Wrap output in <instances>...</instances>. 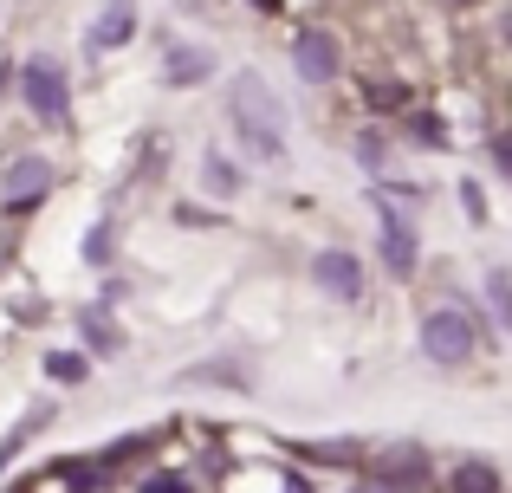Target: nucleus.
<instances>
[{
    "instance_id": "nucleus-8",
    "label": "nucleus",
    "mask_w": 512,
    "mask_h": 493,
    "mask_svg": "<svg viewBox=\"0 0 512 493\" xmlns=\"http://www.w3.org/2000/svg\"><path fill=\"white\" fill-rule=\"evenodd\" d=\"M130 33H137V20H130V7L117 0L111 13H98V26H91V46H98V52H117Z\"/></svg>"
},
{
    "instance_id": "nucleus-6",
    "label": "nucleus",
    "mask_w": 512,
    "mask_h": 493,
    "mask_svg": "<svg viewBox=\"0 0 512 493\" xmlns=\"http://www.w3.org/2000/svg\"><path fill=\"white\" fill-rule=\"evenodd\" d=\"M312 279L331 292V299H357V292H363V273H357V260H350V253H338V247H331V253H318V260H312Z\"/></svg>"
},
{
    "instance_id": "nucleus-11",
    "label": "nucleus",
    "mask_w": 512,
    "mask_h": 493,
    "mask_svg": "<svg viewBox=\"0 0 512 493\" xmlns=\"http://www.w3.org/2000/svg\"><path fill=\"white\" fill-rule=\"evenodd\" d=\"M487 299H493V312H500L506 331H512V279L506 273H487Z\"/></svg>"
},
{
    "instance_id": "nucleus-20",
    "label": "nucleus",
    "mask_w": 512,
    "mask_h": 493,
    "mask_svg": "<svg viewBox=\"0 0 512 493\" xmlns=\"http://www.w3.org/2000/svg\"><path fill=\"white\" fill-rule=\"evenodd\" d=\"M506 33H512V13H506Z\"/></svg>"
},
{
    "instance_id": "nucleus-7",
    "label": "nucleus",
    "mask_w": 512,
    "mask_h": 493,
    "mask_svg": "<svg viewBox=\"0 0 512 493\" xmlns=\"http://www.w3.org/2000/svg\"><path fill=\"white\" fill-rule=\"evenodd\" d=\"M376 215H383V260L396 273H415V234L402 228V215L389 208V195H376Z\"/></svg>"
},
{
    "instance_id": "nucleus-4",
    "label": "nucleus",
    "mask_w": 512,
    "mask_h": 493,
    "mask_svg": "<svg viewBox=\"0 0 512 493\" xmlns=\"http://www.w3.org/2000/svg\"><path fill=\"white\" fill-rule=\"evenodd\" d=\"M292 65H299L305 85H331V78H338V39L331 33H299L292 39Z\"/></svg>"
},
{
    "instance_id": "nucleus-2",
    "label": "nucleus",
    "mask_w": 512,
    "mask_h": 493,
    "mask_svg": "<svg viewBox=\"0 0 512 493\" xmlns=\"http://www.w3.org/2000/svg\"><path fill=\"white\" fill-rule=\"evenodd\" d=\"M422 351L435 357V364H461V357L474 351V325H467L461 312H428L422 318Z\"/></svg>"
},
{
    "instance_id": "nucleus-21",
    "label": "nucleus",
    "mask_w": 512,
    "mask_h": 493,
    "mask_svg": "<svg viewBox=\"0 0 512 493\" xmlns=\"http://www.w3.org/2000/svg\"><path fill=\"white\" fill-rule=\"evenodd\" d=\"M461 7H467V0H461Z\"/></svg>"
},
{
    "instance_id": "nucleus-10",
    "label": "nucleus",
    "mask_w": 512,
    "mask_h": 493,
    "mask_svg": "<svg viewBox=\"0 0 512 493\" xmlns=\"http://www.w3.org/2000/svg\"><path fill=\"white\" fill-rule=\"evenodd\" d=\"M208 72H214L208 52H175V59H169V78H175V85H182V78H208Z\"/></svg>"
},
{
    "instance_id": "nucleus-14",
    "label": "nucleus",
    "mask_w": 512,
    "mask_h": 493,
    "mask_svg": "<svg viewBox=\"0 0 512 493\" xmlns=\"http://www.w3.org/2000/svg\"><path fill=\"white\" fill-rule=\"evenodd\" d=\"M85 260H111V221H98V228H91V241H85Z\"/></svg>"
},
{
    "instance_id": "nucleus-1",
    "label": "nucleus",
    "mask_w": 512,
    "mask_h": 493,
    "mask_svg": "<svg viewBox=\"0 0 512 493\" xmlns=\"http://www.w3.org/2000/svg\"><path fill=\"white\" fill-rule=\"evenodd\" d=\"M234 130L247 137V150L260 163H286V117H279L273 91L260 78H240L234 85Z\"/></svg>"
},
{
    "instance_id": "nucleus-16",
    "label": "nucleus",
    "mask_w": 512,
    "mask_h": 493,
    "mask_svg": "<svg viewBox=\"0 0 512 493\" xmlns=\"http://www.w3.org/2000/svg\"><path fill=\"white\" fill-rule=\"evenodd\" d=\"M376 111H402V85H376Z\"/></svg>"
},
{
    "instance_id": "nucleus-19",
    "label": "nucleus",
    "mask_w": 512,
    "mask_h": 493,
    "mask_svg": "<svg viewBox=\"0 0 512 493\" xmlns=\"http://www.w3.org/2000/svg\"><path fill=\"white\" fill-rule=\"evenodd\" d=\"M363 493H389V487H363Z\"/></svg>"
},
{
    "instance_id": "nucleus-3",
    "label": "nucleus",
    "mask_w": 512,
    "mask_h": 493,
    "mask_svg": "<svg viewBox=\"0 0 512 493\" xmlns=\"http://www.w3.org/2000/svg\"><path fill=\"white\" fill-rule=\"evenodd\" d=\"M20 85H26V104H33L46 124H59V117H65V72H59V59H33L20 72Z\"/></svg>"
},
{
    "instance_id": "nucleus-13",
    "label": "nucleus",
    "mask_w": 512,
    "mask_h": 493,
    "mask_svg": "<svg viewBox=\"0 0 512 493\" xmlns=\"http://www.w3.org/2000/svg\"><path fill=\"white\" fill-rule=\"evenodd\" d=\"M137 493H195V487H188V474H150Z\"/></svg>"
},
{
    "instance_id": "nucleus-9",
    "label": "nucleus",
    "mask_w": 512,
    "mask_h": 493,
    "mask_svg": "<svg viewBox=\"0 0 512 493\" xmlns=\"http://www.w3.org/2000/svg\"><path fill=\"white\" fill-rule=\"evenodd\" d=\"M448 493H506L500 468H487V461H461V468L448 474Z\"/></svg>"
},
{
    "instance_id": "nucleus-12",
    "label": "nucleus",
    "mask_w": 512,
    "mask_h": 493,
    "mask_svg": "<svg viewBox=\"0 0 512 493\" xmlns=\"http://www.w3.org/2000/svg\"><path fill=\"white\" fill-rule=\"evenodd\" d=\"M383 468H389V474H402V481H415V474H422V455H415V448H396Z\"/></svg>"
},
{
    "instance_id": "nucleus-15",
    "label": "nucleus",
    "mask_w": 512,
    "mask_h": 493,
    "mask_svg": "<svg viewBox=\"0 0 512 493\" xmlns=\"http://www.w3.org/2000/svg\"><path fill=\"white\" fill-rule=\"evenodd\" d=\"M493 163H500L506 176H512V130H500V137H493Z\"/></svg>"
},
{
    "instance_id": "nucleus-17",
    "label": "nucleus",
    "mask_w": 512,
    "mask_h": 493,
    "mask_svg": "<svg viewBox=\"0 0 512 493\" xmlns=\"http://www.w3.org/2000/svg\"><path fill=\"white\" fill-rule=\"evenodd\" d=\"M52 377L72 383V377H85V364H78V357H52Z\"/></svg>"
},
{
    "instance_id": "nucleus-18",
    "label": "nucleus",
    "mask_w": 512,
    "mask_h": 493,
    "mask_svg": "<svg viewBox=\"0 0 512 493\" xmlns=\"http://www.w3.org/2000/svg\"><path fill=\"white\" fill-rule=\"evenodd\" d=\"M253 7H260V13H279V0H253Z\"/></svg>"
},
{
    "instance_id": "nucleus-5",
    "label": "nucleus",
    "mask_w": 512,
    "mask_h": 493,
    "mask_svg": "<svg viewBox=\"0 0 512 493\" xmlns=\"http://www.w3.org/2000/svg\"><path fill=\"white\" fill-rule=\"evenodd\" d=\"M46 189H52V169L39 163V156H26V163H13V169H7V182H0V195H7V208H33V202H46Z\"/></svg>"
}]
</instances>
